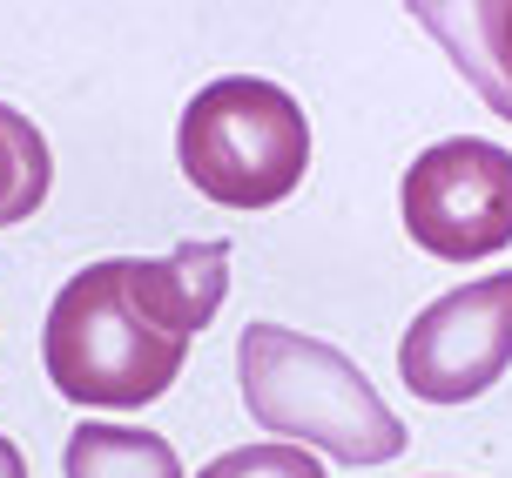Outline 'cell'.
Returning <instances> with one entry per match:
<instances>
[{
  "instance_id": "1",
  "label": "cell",
  "mask_w": 512,
  "mask_h": 478,
  "mask_svg": "<svg viewBox=\"0 0 512 478\" xmlns=\"http://www.w3.org/2000/svg\"><path fill=\"white\" fill-rule=\"evenodd\" d=\"M236 378H243L250 418L263 431L290 438V445H317L344 465H391L405 452L398 411L324 337H304V330H283V324H243Z\"/></svg>"
},
{
  "instance_id": "2",
  "label": "cell",
  "mask_w": 512,
  "mask_h": 478,
  "mask_svg": "<svg viewBox=\"0 0 512 478\" xmlns=\"http://www.w3.org/2000/svg\"><path fill=\"white\" fill-rule=\"evenodd\" d=\"M182 351L189 344L162 337L128 303L122 256L88 263L81 277L61 283V297L48 310V330H41V357H48L54 391L75 404H102V411H142V404H155L176 384Z\"/></svg>"
},
{
  "instance_id": "3",
  "label": "cell",
  "mask_w": 512,
  "mask_h": 478,
  "mask_svg": "<svg viewBox=\"0 0 512 478\" xmlns=\"http://www.w3.org/2000/svg\"><path fill=\"white\" fill-rule=\"evenodd\" d=\"M182 176L223 209H270L310 169V122L297 95L256 75H223L182 108Z\"/></svg>"
},
{
  "instance_id": "4",
  "label": "cell",
  "mask_w": 512,
  "mask_h": 478,
  "mask_svg": "<svg viewBox=\"0 0 512 478\" xmlns=\"http://www.w3.org/2000/svg\"><path fill=\"white\" fill-rule=\"evenodd\" d=\"M405 229L418 250L445 256V263H472L512 243V149L479 142V135H452L411 162L405 189Z\"/></svg>"
},
{
  "instance_id": "5",
  "label": "cell",
  "mask_w": 512,
  "mask_h": 478,
  "mask_svg": "<svg viewBox=\"0 0 512 478\" xmlns=\"http://www.w3.org/2000/svg\"><path fill=\"white\" fill-rule=\"evenodd\" d=\"M512 364V270L459 283L411 317L398 344V378L425 404H472Z\"/></svg>"
},
{
  "instance_id": "6",
  "label": "cell",
  "mask_w": 512,
  "mask_h": 478,
  "mask_svg": "<svg viewBox=\"0 0 512 478\" xmlns=\"http://www.w3.org/2000/svg\"><path fill=\"white\" fill-rule=\"evenodd\" d=\"M128 303L149 317L162 337L189 344L196 330L223 310L230 290V243H182L169 256H122Z\"/></svg>"
},
{
  "instance_id": "7",
  "label": "cell",
  "mask_w": 512,
  "mask_h": 478,
  "mask_svg": "<svg viewBox=\"0 0 512 478\" xmlns=\"http://www.w3.org/2000/svg\"><path fill=\"white\" fill-rule=\"evenodd\" d=\"M432 41L452 48L459 75L512 122V7H411Z\"/></svg>"
},
{
  "instance_id": "8",
  "label": "cell",
  "mask_w": 512,
  "mask_h": 478,
  "mask_svg": "<svg viewBox=\"0 0 512 478\" xmlns=\"http://www.w3.org/2000/svg\"><path fill=\"white\" fill-rule=\"evenodd\" d=\"M61 465H68V478H182V458L169 452V438L135 425H75Z\"/></svg>"
},
{
  "instance_id": "9",
  "label": "cell",
  "mask_w": 512,
  "mask_h": 478,
  "mask_svg": "<svg viewBox=\"0 0 512 478\" xmlns=\"http://www.w3.org/2000/svg\"><path fill=\"white\" fill-rule=\"evenodd\" d=\"M48 182H54V162H48L41 128L0 101V229L27 223L48 202Z\"/></svg>"
},
{
  "instance_id": "10",
  "label": "cell",
  "mask_w": 512,
  "mask_h": 478,
  "mask_svg": "<svg viewBox=\"0 0 512 478\" xmlns=\"http://www.w3.org/2000/svg\"><path fill=\"white\" fill-rule=\"evenodd\" d=\"M196 478H324V465L304 445H243V452H223L216 465H203Z\"/></svg>"
},
{
  "instance_id": "11",
  "label": "cell",
  "mask_w": 512,
  "mask_h": 478,
  "mask_svg": "<svg viewBox=\"0 0 512 478\" xmlns=\"http://www.w3.org/2000/svg\"><path fill=\"white\" fill-rule=\"evenodd\" d=\"M0 478H27V458L14 452V445H7V438H0Z\"/></svg>"
}]
</instances>
